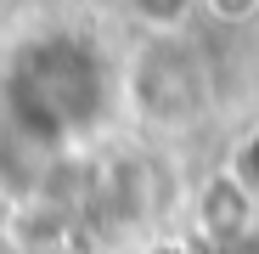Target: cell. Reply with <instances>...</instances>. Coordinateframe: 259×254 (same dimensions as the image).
<instances>
[{
  "label": "cell",
  "mask_w": 259,
  "mask_h": 254,
  "mask_svg": "<svg viewBox=\"0 0 259 254\" xmlns=\"http://www.w3.org/2000/svg\"><path fill=\"white\" fill-rule=\"evenodd\" d=\"M124 85H130L136 113L152 119V124H192L208 102V68L175 34H158L152 46H141Z\"/></svg>",
  "instance_id": "1"
},
{
  "label": "cell",
  "mask_w": 259,
  "mask_h": 254,
  "mask_svg": "<svg viewBox=\"0 0 259 254\" xmlns=\"http://www.w3.org/2000/svg\"><path fill=\"white\" fill-rule=\"evenodd\" d=\"M147 254H192L186 243H158V248H147Z\"/></svg>",
  "instance_id": "6"
},
{
  "label": "cell",
  "mask_w": 259,
  "mask_h": 254,
  "mask_svg": "<svg viewBox=\"0 0 259 254\" xmlns=\"http://www.w3.org/2000/svg\"><path fill=\"white\" fill-rule=\"evenodd\" d=\"M259 203L231 181V169H220L203 192H197V226L208 237V248H242V237L253 232Z\"/></svg>",
  "instance_id": "2"
},
{
  "label": "cell",
  "mask_w": 259,
  "mask_h": 254,
  "mask_svg": "<svg viewBox=\"0 0 259 254\" xmlns=\"http://www.w3.org/2000/svg\"><path fill=\"white\" fill-rule=\"evenodd\" d=\"M226 169H231V181H237V187L259 203V124H253V130L231 147V164H226Z\"/></svg>",
  "instance_id": "4"
},
{
  "label": "cell",
  "mask_w": 259,
  "mask_h": 254,
  "mask_svg": "<svg viewBox=\"0 0 259 254\" xmlns=\"http://www.w3.org/2000/svg\"><path fill=\"white\" fill-rule=\"evenodd\" d=\"M130 12H136L147 28L169 34V28H181V23L197 12V0H130Z\"/></svg>",
  "instance_id": "3"
},
{
  "label": "cell",
  "mask_w": 259,
  "mask_h": 254,
  "mask_svg": "<svg viewBox=\"0 0 259 254\" xmlns=\"http://www.w3.org/2000/svg\"><path fill=\"white\" fill-rule=\"evenodd\" d=\"M197 6L220 23V28H242V23L259 17V0H197Z\"/></svg>",
  "instance_id": "5"
}]
</instances>
